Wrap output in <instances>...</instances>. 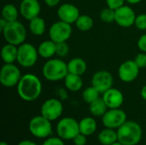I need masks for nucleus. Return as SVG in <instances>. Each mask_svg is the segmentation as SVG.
I'll return each instance as SVG.
<instances>
[{"instance_id":"1","label":"nucleus","mask_w":146,"mask_h":145,"mask_svg":"<svg viewBox=\"0 0 146 145\" xmlns=\"http://www.w3.org/2000/svg\"><path fill=\"white\" fill-rule=\"evenodd\" d=\"M18 96L26 102H33L39 97L42 92V83L39 78L33 73H26L21 76L16 85Z\"/></svg>"},{"instance_id":"2","label":"nucleus","mask_w":146,"mask_h":145,"mask_svg":"<svg viewBox=\"0 0 146 145\" xmlns=\"http://www.w3.org/2000/svg\"><path fill=\"white\" fill-rule=\"evenodd\" d=\"M118 141L123 145L138 144L143 135L139 124L133 121H127L117 129Z\"/></svg>"},{"instance_id":"3","label":"nucleus","mask_w":146,"mask_h":145,"mask_svg":"<svg viewBox=\"0 0 146 145\" xmlns=\"http://www.w3.org/2000/svg\"><path fill=\"white\" fill-rule=\"evenodd\" d=\"M44 78L48 81H60L68 73V63L60 58H50L44 64L42 68Z\"/></svg>"},{"instance_id":"4","label":"nucleus","mask_w":146,"mask_h":145,"mask_svg":"<svg viewBox=\"0 0 146 145\" xmlns=\"http://www.w3.org/2000/svg\"><path fill=\"white\" fill-rule=\"evenodd\" d=\"M2 33L7 43L16 46L25 43L27 38V29L25 26L18 20L12 22H8L6 26L2 31Z\"/></svg>"},{"instance_id":"5","label":"nucleus","mask_w":146,"mask_h":145,"mask_svg":"<svg viewBox=\"0 0 146 145\" xmlns=\"http://www.w3.org/2000/svg\"><path fill=\"white\" fill-rule=\"evenodd\" d=\"M39 55L38 48H35L30 43H23L18 46L17 62L22 68H32L33 67L38 58Z\"/></svg>"},{"instance_id":"6","label":"nucleus","mask_w":146,"mask_h":145,"mask_svg":"<svg viewBox=\"0 0 146 145\" xmlns=\"http://www.w3.org/2000/svg\"><path fill=\"white\" fill-rule=\"evenodd\" d=\"M29 131L38 138H46L52 133L51 121L42 115L34 116L29 122Z\"/></svg>"},{"instance_id":"7","label":"nucleus","mask_w":146,"mask_h":145,"mask_svg":"<svg viewBox=\"0 0 146 145\" xmlns=\"http://www.w3.org/2000/svg\"><path fill=\"white\" fill-rule=\"evenodd\" d=\"M56 133L63 140H73L80 133L79 122L72 117H64L57 123Z\"/></svg>"},{"instance_id":"8","label":"nucleus","mask_w":146,"mask_h":145,"mask_svg":"<svg viewBox=\"0 0 146 145\" xmlns=\"http://www.w3.org/2000/svg\"><path fill=\"white\" fill-rule=\"evenodd\" d=\"M21 70L14 63H4L0 71V83L7 88L16 86L21 78Z\"/></svg>"},{"instance_id":"9","label":"nucleus","mask_w":146,"mask_h":145,"mask_svg":"<svg viewBox=\"0 0 146 145\" xmlns=\"http://www.w3.org/2000/svg\"><path fill=\"white\" fill-rule=\"evenodd\" d=\"M72 32L71 24L59 20L58 21L54 22L49 28L50 39L55 43L67 42V40L70 38Z\"/></svg>"},{"instance_id":"10","label":"nucleus","mask_w":146,"mask_h":145,"mask_svg":"<svg viewBox=\"0 0 146 145\" xmlns=\"http://www.w3.org/2000/svg\"><path fill=\"white\" fill-rule=\"evenodd\" d=\"M102 117V121L104 126L111 129H118L127 121V115L125 111L120 108L109 109Z\"/></svg>"},{"instance_id":"11","label":"nucleus","mask_w":146,"mask_h":145,"mask_svg":"<svg viewBox=\"0 0 146 145\" xmlns=\"http://www.w3.org/2000/svg\"><path fill=\"white\" fill-rule=\"evenodd\" d=\"M63 106L62 101L56 98H49L41 106V115L50 121L57 120L62 114Z\"/></svg>"},{"instance_id":"12","label":"nucleus","mask_w":146,"mask_h":145,"mask_svg":"<svg viewBox=\"0 0 146 145\" xmlns=\"http://www.w3.org/2000/svg\"><path fill=\"white\" fill-rule=\"evenodd\" d=\"M139 70L140 68L134 60H127L120 65L118 68V76L122 82L130 83L138 78Z\"/></svg>"},{"instance_id":"13","label":"nucleus","mask_w":146,"mask_h":145,"mask_svg":"<svg viewBox=\"0 0 146 145\" xmlns=\"http://www.w3.org/2000/svg\"><path fill=\"white\" fill-rule=\"evenodd\" d=\"M114 79L112 74L106 70L96 72L92 78V85L95 87L101 94L112 88Z\"/></svg>"},{"instance_id":"14","label":"nucleus","mask_w":146,"mask_h":145,"mask_svg":"<svg viewBox=\"0 0 146 145\" xmlns=\"http://www.w3.org/2000/svg\"><path fill=\"white\" fill-rule=\"evenodd\" d=\"M136 14L134 10L128 5H123L115 9V21L120 26L127 28L134 25L136 20Z\"/></svg>"},{"instance_id":"15","label":"nucleus","mask_w":146,"mask_h":145,"mask_svg":"<svg viewBox=\"0 0 146 145\" xmlns=\"http://www.w3.org/2000/svg\"><path fill=\"white\" fill-rule=\"evenodd\" d=\"M21 15L27 21L39 16L41 5L38 0H21L19 7Z\"/></svg>"},{"instance_id":"16","label":"nucleus","mask_w":146,"mask_h":145,"mask_svg":"<svg viewBox=\"0 0 146 145\" xmlns=\"http://www.w3.org/2000/svg\"><path fill=\"white\" fill-rule=\"evenodd\" d=\"M57 16L60 21L67 22L68 24L75 23L79 16L80 15L79 9L72 3H62L57 9Z\"/></svg>"},{"instance_id":"17","label":"nucleus","mask_w":146,"mask_h":145,"mask_svg":"<svg viewBox=\"0 0 146 145\" xmlns=\"http://www.w3.org/2000/svg\"><path fill=\"white\" fill-rule=\"evenodd\" d=\"M103 99L109 109H119L124 103L123 93L113 87L103 94Z\"/></svg>"},{"instance_id":"18","label":"nucleus","mask_w":146,"mask_h":145,"mask_svg":"<svg viewBox=\"0 0 146 145\" xmlns=\"http://www.w3.org/2000/svg\"><path fill=\"white\" fill-rule=\"evenodd\" d=\"M18 46L7 43L1 50V57L4 63H14L17 61Z\"/></svg>"},{"instance_id":"19","label":"nucleus","mask_w":146,"mask_h":145,"mask_svg":"<svg viewBox=\"0 0 146 145\" xmlns=\"http://www.w3.org/2000/svg\"><path fill=\"white\" fill-rule=\"evenodd\" d=\"M56 43L50 40L43 41L38 47V52L39 56L44 59H50L56 55Z\"/></svg>"},{"instance_id":"20","label":"nucleus","mask_w":146,"mask_h":145,"mask_svg":"<svg viewBox=\"0 0 146 145\" xmlns=\"http://www.w3.org/2000/svg\"><path fill=\"white\" fill-rule=\"evenodd\" d=\"M63 80L66 89L72 92H77L80 91L83 86V79L80 75L68 73Z\"/></svg>"},{"instance_id":"21","label":"nucleus","mask_w":146,"mask_h":145,"mask_svg":"<svg viewBox=\"0 0 146 145\" xmlns=\"http://www.w3.org/2000/svg\"><path fill=\"white\" fill-rule=\"evenodd\" d=\"M87 68V64L86 61L80 57H75L71 59L68 62V73L77 74V75H83Z\"/></svg>"},{"instance_id":"22","label":"nucleus","mask_w":146,"mask_h":145,"mask_svg":"<svg viewBox=\"0 0 146 145\" xmlns=\"http://www.w3.org/2000/svg\"><path fill=\"white\" fill-rule=\"evenodd\" d=\"M98 141L101 144L103 145H111L118 141V136L117 132L115 131V129L108 128L106 127L103 131L100 132L98 134Z\"/></svg>"},{"instance_id":"23","label":"nucleus","mask_w":146,"mask_h":145,"mask_svg":"<svg viewBox=\"0 0 146 145\" xmlns=\"http://www.w3.org/2000/svg\"><path fill=\"white\" fill-rule=\"evenodd\" d=\"M29 30L32 34L34 36H41L46 31V23L45 21L40 17L37 16L31 21H29Z\"/></svg>"},{"instance_id":"24","label":"nucleus","mask_w":146,"mask_h":145,"mask_svg":"<svg viewBox=\"0 0 146 145\" xmlns=\"http://www.w3.org/2000/svg\"><path fill=\"white\" fill-rule=\"evenodd\" d=\"M79 126L80 133L91 136L97 130V122L92 117H85L79 122Z\"/></svg>"},{"instance_id":"25","label":"nucleus","mask_w":146,"mask_h":145,"mask_svg":"<svg viewBox=\"0 0 146 145\" xmlns=\"http://www.w3.org/2000/svg\"><path fill=\"white\" fill-rule=\"evenodd\" d=\"M108 107L105 103V102L104 101L103 97H99L97 100H95L94 102H92V103L89 104V109L91 114L93 116L96 117H101L103 116L108 110Z\"/></svg>"},{"instance_id":"26","label":"nucleus","mask_w":146,"mask_h":145,"mask_svg":"<svg viewBox=\"0 0 146 145\" xmlns=\"http://www.w3.org/2000/svg\"><path fill=\"white\" fill-rule=\"evenodd\" d=\"M19 14L20 10L17 9V8L12 3H7L2 9V18L8 22L17 21Z\"/></svg>"},{"instance_id":"27","label":"nucleus","mask_w":146,"mask_h":145,"mask_svg":"<svg viewBox=\"0 0 146 145\" xmlns=\"http://www.w3.org/2000/svg\"><path fill=\"white\" fill-rule=\"evenodd\" d=\"M75 26L78 30L81 32H87L93 27L94 21L87 15H80L75 21Z\"/></svg>"},{"instance_id":"28","label":"nucleus","mask_w":146,"mask_h":145,"mask_svg":"<svg viewBox=\"0 0 146 145\" xmlns=\"http://www.w3.org/2000/svg\"><path fill=\"white\" fill-rule=\"evenodd\" d=\"M100 92L92 85L89 86L87 88H86L83 92H82V98L84 100V102H86V103L90 104L92 102H94L95 100H97L98 98H99L100 97Z\"/></svg>"},{"instance_id":"29","label":"nucleus","mask_w":146,"mask_h":145,"mask_svg":"<svg viewBox=\"0 0 146 145\" xmlns=\"http://www.w3.org/2000/svg\"><path fill=\"white\" fill-rule=\"evenodd\" d=\"M99 17L104 23H112L115 21V10L107 7L101 10Z\"/></svg>"},{"instance_id":"30","label":"nucleus","mask_w":146,"mask_h":145,"mask_svg":"<svg viewBox=\"0 0 146 145\" xmlns=\"http://www.w3.org/2000/svg\"><path fill=\"white\" fill-rule=\"evenodd\" d=\"M69 53V45L67 44V42H61L56 43V55L59 57H65Z\"/></svg>"},{"instance_id":"31","label":"nucleus","mask_w":146,"mask_h":145,"mask_svg":"<svg viewBox=\"0 0 146 145\" xmlns=\"http://www.w3.org/2000/svg\"><path fill=\"white\" fill-rule=\"evenodd\" d=\"M134 25L136 27L141 31L146 30V14H139L136 16Z\"/></svg>"},{"instance_id":"32","label":"nucleus","mask_w":146,"mask_h":145,"mask_svg":"<svg viewBox=\"0 0 146 145\" xmlns=\"http://www.w3.org/2000/svg\"><path fill=\"white\" fill-rule=\"evenodd\" d=\"M134 62H136V64L138 65V67L139 68H146V53L145 52H141L139 54H138L135 58H134Z\"/></svg>"},{"instance_id":"33","label":"nucleus","mask_w":146,"mask_h":145,"mask_svg":"<svg viewBox=\"0 0 146 145\" xmlns=\"http://www.w3.org/2000/svg\"><path fill=\"white\" fill-rule=\"evenodd\" d=\"M126 0H106L107 7H110L113 9H117L120 7L123 6Z\"/></svg>"},{"instance_id":"34","label":"nucleus","mask_w":146,"mask_h":145,"mask_svg":"<svg viewBox=\"0 0 146 145\" xmlns=\"http://www.w3.org/2000/svg\"><path fill=\"white\" fill-rule=\"evenodd\" d=\"M59 137H52V138H48L42 145H64V143Z\"/></svg>"},{"instance_id":"35","label":"nucleus","mask_w":146,"mask_h":145,"mask_svg":"<svg viewBox=\"0 0 146 145\" xmlns=\"http://www.w3.org/2000/svg\"><path fill=\"white\" fill-rule=\"evenodd\" d=\"M86 135L82 134V133H79L74 139V145H86Z\"/></svg>"},{"instance_id":"36","label":"nucleus","mask_w":146,"mask_h":145,"mask_svg":"<svg viewBox=\"0 0 146 145\" xmlns=\"http://www.w3.org/2000/svg\"><path fill=\"white\" fill-rule=\"evenodd\" d=\"M137 44L141 52L146 53V33L139 37V38L137 42Z\"/></svg>"},{"instance_id":"37","label":"nucleus","mask_w":146,"mask_h":145,"mask_svg":"<svg viewBox=\"0 0 146 145\" xmlns=\"http://www.w3.org/2000/svg\"><path fill=\"white\" fill-rule=\"evenodd\" d=\"M44 3L48 6V7H56L59 4L60 1L61 0H44Z\"/></svg>"},{"instance_id":"38","label":"nucleus","mask_w":146,"mask_h":145,"mask_svg":"<svg viewBox=\"0 0 146 145\" xmlns=\"http://www.w3.org/2000/svg\"><path fill=\"white\" fill-rule=\"evenodd\" d=\"M59 96H60V97H61L62 100L66 99V97H67V91H66V90L60 89L59 90Z\"/></svg>"},{"instance_id":"39","label":"nucleus","mask_w":146,"mask_h":145,"mask_svg":"<svg viewBox=\"0 0 146 145\" xmlns=\"http://www.w3.org/2000/svg\"><path fill=\"white\" fill-rule=\"evenodd\" d=\"M17 145H38L37 144H35L34 142L33 141H30V140H23V141H21Z\"/></svg>"},{"instance_id":"40","label":"nucleus","mask_w":146,"mask_h":145,"mask_svg":"<svg viewBox=\"0 0 146 145\" xmlns=\"http://www.w3.org/2000/svg\"><path fill=\"white\" fill-rule=\"evenodd\" d=\"M7 23H8V21H5L3 18H1V19H0V31H1V32H2V31L3 30V28L6 26Z\"/></svg>"},{"instance_id":"41","label":"nucleus","mask_w":146,"mask_h":145,"mask_svg":"<svg viewBox=\"0 0 146 145\" xmlns=\"http://www.w3.org/2000/svg\"><path fill=\"white\" fill-rule=\"evenodd\" d=\"M140 96H141V97H142L144 100H145L146 101V85H145L142 87V89H141V91H140Z\"/></svg>"},{"instance_id":"42","label":"nucleus","mask_w":146,"mask_h":145,"mask_svg":"<svg viewBox=\"0 0 146 145\" xmlns=\"http://www.w3.org/2000/svg\"><path fill=\"white\" fill-rule=\"evenodd\" d=\"M142 0H126V2H127L130 4H137L139 3Z\"/></svg>"},{"instance_id":"43","label":"nucleus","mask_w":146,"mask_h":145,"mask_svg":"<svg viewBox=\"0 0 146 145\" xmlns=\"http://www.w3.org/2000/svg\"><path fill=\"white\" fill-rule=\"evenodd\" d=\"M111 145H123L121 143H120L119 141H117V142H115V144H111Z\"/></svg>"},{"instance_id":"44","label":"nucleus","mask_w":146,"mask_h":145,"mask_svg":"<svg viewBox=\"0 0 146 145\" xmlns=\"http://www.w3.org/2000/svg\"><path fill=\"white\" fill-rule=\"evenodd\" d=\"M0 145H9L6 142H4V141H2L1 142V144H0Z\"/></svg>"},{"instance_id":"45","label":"nucleus","mask_w":146,"mask_h":145,"mask_svg":"<svg viewBox=\"0 0 146 145\" xmlns=\"http://www.w3.org/2000/svg\"><path fill=\"white\" fill-rule=\"evenodd\" d=\"M16 1H21V0H16Z\"/></svg>"}]
</instances>
